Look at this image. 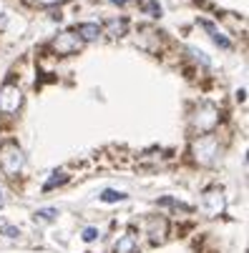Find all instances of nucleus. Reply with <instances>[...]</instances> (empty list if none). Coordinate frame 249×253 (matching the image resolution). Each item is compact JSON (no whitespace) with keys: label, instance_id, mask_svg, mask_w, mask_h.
Returning a JSON list of instances; mask_svg holds the SVG:
<instances>
[{"label":"nucleus","instance_id":"6ab92c4d","mask_svg":"<svg viewBox=\"0 0 249 253\" xmlns=\"http://www.w3.org/2000/svg\"><path fill=\"white\" fill-rule=\"evenodd\" d=\"M5 203V198H3V191H0V206H3Z\"/></svg>","mask_w":249,"mask_h":253},{"label":"nucleus","instance_id":"423d86ee","mask_svg":"<svg viewBox=\"0 0 249 253\" xmlns=\"http://www.w3.org/2000/svg\"><path fill=\"white\" fill-rule=\"evenodd\" d=\"M227 208V198H224V191L219 186L209 188L204 193V213L209 215V218H217V215H222Z\"/></svg>","mask_w":249,"mask_h":253},{"label":"nucleus","instance_id":"39448f33","mask_svg":"<svg viewBox=\"0 0 249 253\" xmlns=\"http://www.w3.org/2000/svg\"><path fill=\"white\" fill-rule=\"evenodd\" d=\"M144 233L149 236L151 243H164L169 238V221L164 218V215H149V218L144 221Z\"/></svg>","mask_w":249,"mask_h":253},{"label":"nucleus","instance_id":"6e6552de","mask_svg":"<svg viewBox=\"0 0 249 253\" xmlns=\"http://www.w3.org/2000/svg\"><path fill=\"white\" fill-rule=\"evenodd\" d=\"M114 253H138V238H136V233H124L114 243Z\"/></svg>","mask_w":249,"mask_h":253},{"label":"nucleus","instance_id":"9b49d317","mask_svg":"<svg viewBox=\"0 0 249 253\" xmlns=\"http://www.w3.org/2000/svg\"><path fill=\"white\" fill-rule=\"evenodd\" d=\"M126 28H128V23L121 18V20H109V23H106V30H109V35H111V38H121V35L126 33Z\"/></svg>","mask_w":249,"mask_h":253},{"label":"nucleus","instance_id":"a211bd4d","mask_svg":"<svg viewBox=\"0 0 249 253\" xmlns=\"http://www.w3.org/2000/svg\"><path fill=\"white\" fill-rule=\"evenodd\" d=\"M41 5H58V3H63V0H38Z\"/></svg>","mask_w":249,"mask_h":253},{"label":"nucleus","instance_id":"ddd939ff","mask_svg":"<svg viewBox=\"0 0 249 253\" xmlns=\"http://www.w3.org/2000/svg\"><path fill=\"white\" fill-rule=\"evenodd\" d=\"M124 198H126V193H121V191H103V193H101V201H106V203L124 201Z\"/></svg>","mask_w":249,"mask_h":253},{"label":"nucleus","instance_id":"2eb2a0df","mask_svg":"<svg viewBox=\"0 0 249 253\" xmlns=\"http://www.w3.org/2000/svg\"><path fill=\"white\" fill-rule=\"evenodd\" d=\"M56 215H58L56 208H41V211H38V218H43V221H53Z\"/></svg>","mask_w":249,"mask_h":253},{"label":"nucleus","instance_id":"1a4fd4ad","mask_svg":"<svg viewBox=\"0 0 249 253\" xmlns=\"http://www.w3.org/2000/svg\"><path fill=\"white\" fill-rule=\"evenodd\" d=\"M101 25L98 23H81L78 28H76V35H78V38L81 41H96L98 38V35H101Z\"/></svg>","mask_w":249,"mask_h":253},{"label":"nucleus","instance_id":"7ed1b4c3","mask_svg":"<svg viewBox=\"0 0 249 253\" xmlns=\"http://www.w3.org/2000/svg\"><path fill=\"white\" fill-rule=\"evenodd\" d=\"M217 153H219L217 138L211 135V133H204V135H199V140L194 143V158H196L201 166H209V163H214Z\"/></svg>","mask_w":249,"mask_h":253},{"label":"nucleus","instance_id":"4468645a","mask_svg":"<svg viewBox=\"0 0 249 253\" xmlns=\"http://www.w3.org/2000/svg\"><path fill=\"white\" fill-rule=\"evenodd\" d=\"M141 5H144V10L149 15H161V5L156 3V0H141Z\"/></svg>","mask_w":249,"mask_h":253},{"label":"nucleus","instance_id":"f3484780","mask_svg":"<svg viewBox=\"0 0 249 253\" xmlns=\"http://www.w3.org/2000/svg\"><path fill=\"white\" fill-rule=\"evenodd\" d=\"M96 236H98V231H96V228H86V231H83V241H93Z\"/></svg>","mask_w":249,"mask_h":253},{"label":"nucleus","instance_id":"f8f14e48","mask_svg":"<svg viewBox=\"0 0 249 253\" xmlns=\"http://www.w3.org/2000/svg\"><path fill=\"white\" fill-rule=\"evenodd\" d=\"M65 178H68V175H65V170H56V175H51V180H48V183H46L43 188H46V191H51V188L61 186V183H63Z\"/></svg>","mask_w":249,"mask_h":253},{"label":"nucleus","instance_id":"aec40b11","mask_svg":"<svg viewBox=\"0 0 249 253\" xmlns=\"http://www.w3.org/2000/svg\"><path fill=\"white\" fill-rule=\"evenodd\" d=\"M114 3H126V0H114Z\"/></svg>","mask_w":249,"mask_h":253},{"label":"nucleus","instance_id":"9d476101","mask_svg":"<svg viewBox=\"0 0 249 253\" xmlns=\"http://www.w3.org/2000/svg\"><path fill=\"white\" fill-rule=\"evenodd\" d=\"M201 28H204V30H209V35H211V41H214V43H219L222 48H232V41H229V38H224V35H222V30H219L214 23L201 20Z\"/></svg>","mask_w":249,"mask_h":253},{"label":"nucleus","instance_id":"f257e3e1","mask_svg":"<svg viewBox=\"0 0 249 253\" xmlns=\"http://www.w3.org/2000/svg\"><path fill=\"white\" fill-rule=\"evenodd\" d=\"M23 168H25V156L18 148V143H13V140L3 143L0 146V170L5 175H18Z\"/></svg>","mask_w":249,"mask_h":253},{"label":"nucleus","instance_id":"f03ea898","mask_svg":"<svg viewBox=\"0 0 249 253\" xmlns=\"http://www.w3.org/2000/svg\"><path fill=\"white\" fill-rule=\"evenodd\" d=\"M219 108L214 103H199L196 105V113H194V128L199 135L204 133H211L217 126H219Z\"/></svg>","mask_w":249,"mask_h":253},{"label":"nucleus","instance_id":"0eeeda50","mask_svg":"<svg viewBox=\"0 0 249 253\" xmlns=\"http://www.w3.org/2000/svg\"><path fill=\"white\" fill-rule=\"evenodd\" d=\"M81 38L76 33H70V30H65V33H61L58 38L51 43V48H53V53L56 55H73V53H78L81 50Z\"/></svg>","mask_w":249,"mask_h":253},{"label":"nucleus","instance_id":"20e7f679","mask_svg":"<svg viewBox=\"0 0 249 253\" xmlns=\"http://www.w3.org/2000/svg\"><path fill=\"white\" fill-rule=\"evenodd\" d=\"M20 103H23V90L18 85L5 83L3 88H0V113H5V116L18 113Z\"/></svg>","mask_w":249,"mask_h":253},{"label":"nucleus","instance_id":"dca6fc26","mask_svg":"<svg viewBox=\"0 0 249 253\" xmlns=\"http://www.w3.org/2000/svg\"><path fill=\"white\" fill-rule=\"evenodd\" d=\"M0 231H5V236H18V228H13L8 223H0Z\"/></svg>","mask_w":249,"mask_h":253}]
</instances>
